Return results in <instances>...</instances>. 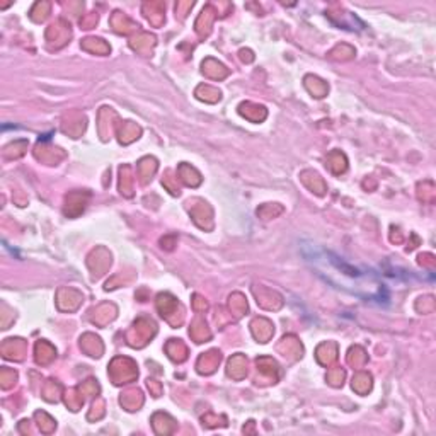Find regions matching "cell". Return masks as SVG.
I'll list each match as a JSON object with an SVG mask.
<instances>
[{
  "mask_svg": "<svg viewBox=\"0 0 436 436\" xmlns=\"http://www.w3.org/2000/svg\"><path fill=\"white\" fill-rule=\"evenodd\" d=\"M157 305H159V310L162 312V317H166V319H169V315L171 314H176L177 312V300H174L172 297H169V295H159V300H157Z\"/></svg>",
  "mask_w": 436,
  "mask_h": 436,
  "instance_id": "cell-2",
  "label": "cell"
},
{
  "mask_svg": "<svg viewBox=\"0 0 436 436\" xmlns=\"http://www.w3.org/2000/svg\"><path fill=\"white\" fill-rule=\"evenodd\" d=\"M314 82H315L314 86H310V84L305 82L307 89L312 92V94H314L315 97H324L325 94H327V84H324V80L314 77Z\"/></svg>",
  "mask_w": 436,
  "mask_h": 436,
  "instance_id": "cell-3",
  "label": "cell"
},
{
  "mask_svg": "<svg viewBox=\"0 0 436 436\" xmlns=\"http://www.w3.org/2000/svg\"><path fill=\"white\" fill-rule=\"evenodd\" d=\"M220 363V353L218 351H210V353L203 354L198 361V371L200 373H211Z\"/></svg>",
  "mask_w": 436,
  "mask_h": 436,
  "instance_id": "cell-1",
  "label": "cell"
},
{
  "mask_svg": "<svg viewBox=\"0 0 436 436\" xmlns=\"http://www.w3.org/2000/svg\"><path fill=\"white\" fill-rule=\"evenodd\" d=\"M359 385H363V393L368 392L371 388V376L368 373H358L356 378L353 380V388L356 390Z\"/></svg>",
  "mask_w": 436,
  "mask_h": 436,
  "instance_id": "cell-4",
  "label": "cell"
}]
</instances>
